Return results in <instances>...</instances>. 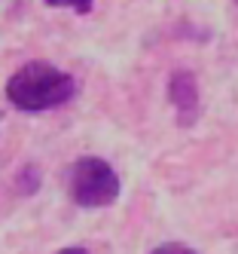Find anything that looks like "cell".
Wrapping results in <instances>:
<instances>
[{"mask_svg":"<svg viewBox=\"0 0 238 254\" xmlns=\"http://www.w3.org/2000/svg\"><path fill=\"white\" fill-rule=\"evenodd\" d=\"M6 101L22 114H43L77 95V80L49 62H28L6 80Z\"/></svg>","mask_w":238,"mask_h":254,"instance_id":"cell-1","label":"cell"},{"mask_svg":"<svg viewBox=\"0 0 238 254\" xmlns=\"http://www.w3.org/2000/svg\"><path fill=\"white\" fill-rule=\"evenodd\" d=\"M119 175L101 156H83L67 169V193L83 208H104L119 199Z\"/></svg>","mask_w":238,"mask_h":254,"instance_id":"cell-2","label":"cell"},{"mask_svg":"<svg viewBox=\"0 0 238 254\" xmlns=\"http://www.w3.org/2000/svg\"><path fill=\"white\" fill-rule=\"evenodd\" d=\"M168 101L177 111L180 126H192L198 117V83L192 77V70H174L168 77Z\"/></svg>","mask_w":238,"mask_h":254,"instance_id":"cell-3","label":"cell"},{"mask_svg":"<svg viewBox=\"0 0 238 254\" xmlns=\"http://www.w3.org/2000/svg\"><path fill=\"white\" fill-rule=\"evenodd\" d=\"M43 3H46V6H52V9H73V12L86 15V12H92L95 0H43Z\"/></svg>","mask_w":238,"mask_h":254,"instance_id":"cell-4","label":"cell"},{"mask_svg":"<svg viewBox=\"0 0 238 254\" xmlns=\"http://www.w3.org/2000/svg\"><path fill=\"white\" fill-rule=\"evenodd\" d=\"M150 254H198V251H192V248H187V245H180V242H165V245L153 248Z\"/></svg>","mask_w":238,"mask_h":254,"instance_id":"cell-5","label":"cell"},{"mask_svg":"<svg viewBox=\"0 0 238 254\" xmlns=\"http://www.w3.org/2000/svg\"><path fill=\"white\" fill-rule=\"evenodd\" d=\"M55 254H89L86 248H61V251H55Z\"/></svg>","mask_w":238,"mask_h":254,"instance_id":"cell-6","label":"cell"}]
</instances>
